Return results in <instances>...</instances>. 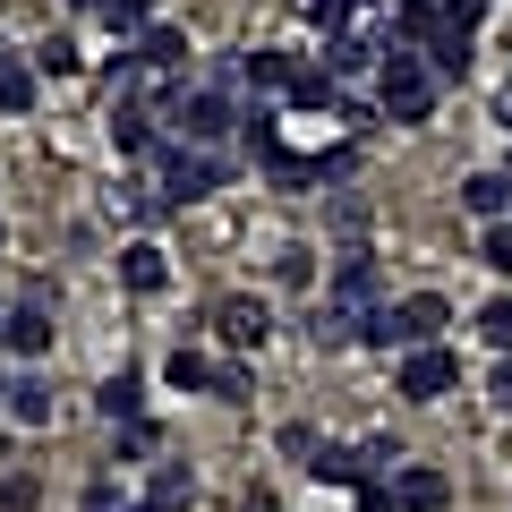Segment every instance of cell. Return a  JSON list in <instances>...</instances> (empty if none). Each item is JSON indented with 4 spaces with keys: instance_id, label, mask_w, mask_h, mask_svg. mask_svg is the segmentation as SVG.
<instances>
[{
    "instance_id": "obj_11",
    "label": "cell",
    "mask_w": 512,
    "mask_h": 512,
    "mask_svg": "<svg viewBox=\"0 0 512 512\" xmlns=\"http://www.w3.org/2000/svg\"><path fill=\"white\" fill-rule=\"evenodd\" d=\"M180 60H188V35H171V26L137 35V69H180Z\"/></svg>"
},
{
    "instance_id": "obj_19",
    "label": "cell",
    "mask_w": 512,
    "mask_h": 512,
    "mask_svg": "<svg viewBox=\"0 0 512 512\" xmlns=\"http://www.w3.org/2000/svg\"><path fill=\"white\" fill-rule=\"evenodd\" d=\"M188 495H197V470H180V461H163V470H154V504H163V512H180Z\"/></svg>"
},
{
    "instance_id": "obj_35",
    "label": "cell",
    "mask_w": 512,
    "mask_h": 512,
    "mask_svg": "<svg viewBox=\"0 0 512 512\" xmlns=\"http://www.w3.org/2000/svg\"><path fill=\"white\" fill-rule=\"evenodd\" d=\"M504 120H512V86H504Z\"/></svg>"
},
{
    "instance_id": "obj_16",
    "label": "cell",
    "mask_w": 512,
    "mask_h": 512,
    "mask_svg": "<svg viewBox=\"0 0 512 512\" xmlns=\"http://www.w3.org/2000/svg\"><path fill=\"white\" fill-rule=\"evenodd\" d=\"M359 325H367V316H350V308H325V316H316V350H350V342H359Z\"/></svg>"
},
{
    "instance_id": "obj_8",
    "label": "cell",
    "mask_w": 512,
    "mask_h": 512,
    "mask_svg": "<svg viewBox=\"0 0 512 512\" xmlns=\"http://www.w3.org/2000/svg\"><path fill=\"white\" fill-rule=\"evenodd\" d=\"M0 342L18 350V359H35V350L52 342V316H43V299H26V308H9V316H0Z\"/></svg>"
},
{
    "instance_id": "obj_28",
    "label": "cell",
    "mask_w": 512,
    "mask_h": 512,
    "mask_svg": "<svg viewBox=\"0 0 512 512\" xmlns=\"http://www.w3.org/2000/svg\"><path fill=\"white\" fill-rule=\"evenodd\" d=\"M436 9H444L453 35H478V18H487V0H436Z\"/></svg>"
},
{
    "instance_id": "obj_34",
    "label": "cell",
    "mask_w": 512,
    "mask_h": 512,
    "mask_svg": "<svg viewBox=\"0 0 512 512\" xmlns=\"http://www.w3.org/2000/svg\"><path fill=\"white\" fill-rule=\"evenodd\" d=\"M69 9H103V0H69Z\"/></svg>"
},
{
    "instance_id": "obj_9",
    "label": "cell",
    "mask_w": 512,
    "mask_h": 512,
    "mask_svg": "<svg viewBox=\"0 0 512 512\" xmlns=\"http://www.w3.org/2000/svg\"><path fill=\"white\" fill-rule=\"evenodd\" d=\"M461 205H470L478 222H504V205H512V171H470V180H461Z\"/></svg>"
},
{
    "instance_id": "obj_15",
    "label": "cell",
    "mask_w": 512,
    "mask_h": 512,
    "mask_svg": "<svg viewBox=\"0 0 512 512\" xmlns=\"http://www.w3.org/2000/svg\"><path fill=\"white\" fill-rule=\"evenodd\" d=\"M137 402H146V384H137V376H128V367H120V376L103 384V419H111V427H120V419L137 427Z\"/></svg>"
},
{
    "instance_id": "obj_20",
    "label": "cell",
    "mask_w": 512,
    "mask_h": 512,
    "mask_svg": "<svg viewBox=\"0 0 512 512\" xmlns=\"http://www.w3.org/2000/svg\"><path fill=\"white\" fill-rule=\"evenodd\" d=\"M146 18H154V0H103V26H111V35H146Z\"/></svg>"
},
{
    "instance_id": "obj_30",
    "label": "cell",
    "mask_w": 512,
    "mask_h": 512,
    "mask_svg": "<svg viewBox=\"0 0 512 512\" xmlns=\"http://www.w3.org/2000/svg\"><path fill=\"white\" fill-rule=\"evenodd\" d=\"M274 274H282V282H291V291H299V282H308L316 265H308V248H282V256H274Z\"/></svg>"
},
{
    "instance_id": "obj_5",
    "label": "cell",
    "mask_w": 512,
    "mask_h": 512,
    "mask_svg": "<svg viewBox=\"0 0 512 512\" xmlns=\"http://www.w3.org/2000/svg\"><path fill=\"white\" fill-rule=\"evenodd\" d=\"M376 291H384L376 256H367V248H350V256H342V274H333V308H350V316H376Z\"/></svg>"
},
{
    "instance_id": "obj_38",
    "label": "cell",
    "mask_w": 512,
    "mask_h": 512,
    "mask_svg": "<svg viewBox=\"0 0 512 512\" xmlns=\"http://www.w3.org/2000/svg\"><path fill=\"white\" fill-rule=\"evenodd\" d=\"M402 9H410V0H402Z\"/></svg>"
},
{
    "instance_id": "obj_22",
    "label": "cell",
    "mask_w": 512,
    "mask_h": 512,
    "mask_svg": "<svg viewBox=\"0 0 512 512\" xmlns=\"http://www.w3.org/2000/svg\"><path fill=\"white\" fill-rule=\"evenodd\" d=\"M0 111H35V69H18V60L0 69Z\"/></svg>"
},
{
    "instance_id": "obj_31",
    "label": "cell",
    "mask_w": 512,
    "mask_h": 512,
    "mask_svg": "<svg viewBox=\"0 0 512 512\" xmlns=\"http://www.w3.org/2000/svg\"><path fill=\"white\" fill-rule=\"evenodd\" d=\"M214 393L222 402H248V367H214Z\"/></svg>"
},
{
    "instance_id": "obj_14",
    "label": "cell",
    "mask_w": 512,
    "mask_h": 512,
    "mask_svg": "<svg viewBox=\"0 0 512 512\" xmlns=\"http://www.w3.org/2000/svg\"><path fill=\"white\" fill-rule=\"evenodd\" d=\"M111 146H120V154H146L154 146V120L137 103H120V111H111Z\"/></svg>"
},
{
    "instance_id": "obj_27",
    "label": "cell",
    "mask_w": 512,
    "mask_h": 512,
    "mask_svg": "<svg viewBox=\"0 0 512 512\" xmlns=\"http://www.w3.org/2000/svg\"><path fill=\"white\" fill-rule=\"evenodd\" d=\"M35 69H43V77H69V69H77V43H69V35H52V43L35 52Z\"/></svg>"
},
{
    "instance_id": "obj_3",
    "label": "cell",
    "mask_w": 512,
    "mask_h": 512,
    "mask_svg": "<svg viewBox=\"0 0 512 512\" xmlns=\"http://www.w3.org/2000/svg\"><path fill=\"white\" fill-rule=\"evenodd\" d=\"M171 111H180V128L197 137V146H214L231 120H248V111H231V94H222V86H180V103H171Z\"/></svg>"
},
{
    "instance_id": "obj_13",
    "label": "cell",
    "mask_w": 512,
    "mask_h": 512,
    "mask_svg": "<svg viewBox=\"0 0 512 512\" xmlns=\"http://www.w3.org/2000/svg\"><path fill=\"white\" fill-rule=\"evenodd\" d=\"M291 103H299V111H342V94H333V69H299V77H291Z\"/></svg>"
},
{
    "instance_id": "obj_7",
    "label": "cell",
    "mask_w": 512,
    "mask_h": 512,
    "mask_svg": "<svg viewBox=\"0 0 512 512\" xmlns=\"http://www.w3.org/2000/svg\"><path fill=\"white\" fill-rule=\"evenodd\" d=\"M444 495H453V478H444V470H427V461L393 470V504H410V512H436Z\"/></svg>"
},
{
    "instance_id": "obj_23",
    "label": "cell",
    "mask_w": 512,
    "mask_h": 512,
    "mask_svg": "<svg viewBox=\"0 0 512 512\" xmlns=\"http://www.w3.org/2000/svg\"><path fill=\"white\" fill-rule=\"evenodd\" d=\"M239 77H256V86H291V60H282V52H248V60H239Z\"/></svg>"
},
{
    "instance_id": "obj_39",
    "label": "cell",
    "mask_w": 512,
    "mask_h": 512,
    "mask_svg": "<svg viewBox=\"0 0 512 512\" xmlns=\"http://www.w3.org/2000/svg\"><path fill=\"white\" fill-rule=\"evenodd\" d=\"M504 171H512V163H504Z\"/></svg>"
},
{
    "instance_id": "obj_26",
    "label": "cell",
    "mask_w": 512,
    "mask_h": 512,
    "mask_svg": "<svg viewBox=\"0 0 512 512\" xmlns=\"http://www.w3.org/2000/svg\"><path fill=\"white\" fill-rule=\"evenodd\" d=\"M367 52H376L367 35H342V43H333V77H359V69H367Z\"/></svg>"
},
{
    "instance_id": "obj_4",
    "label": "cell",
    "mask_w": 512,
    "mask_h": 512,
    "mask_svg": "<svg viewBox=\"0 0 512 512\" xmlns=\"http://www.w3.org/2000/svg\"><path fill=\"white\" fill-rule=\"evenodd\" d=\"M393 384H402L410 402H444V393L461 384V359H453V350H410V359H402V376H393Z\"/></svg>"
},
{
    "instance_id": "obj_25",
    "label": "cell",
    "mask_w": 512,
    "mask_h": 512,
    "mask_svg": "<svg viewBox=\"0 0 512 512\" xmlns=\"http://www.w3.org/2000/svg\"><path fill=\"white\" fill-rule=\"evenodd\" d=\"M478 333H487L495 350H512V299H487V308H478Z\"/></svg>"
},
{
    "instance_id": "obj_17",
    "label": "cell",
    "mask_w": 512,
    "mask_h": 512,
    "mask_svg": "<svg viewBox=\"0 0 512 512\" xmlns=\"http://www.w3.org/2000/svg\"><path fill=\"white\" fill-rule=\"evenodd\" d=\"M427 69H436V77H461V69H470V35H453V26H444V35L427 43Z\"/></svg>"
},
{
    "instance_id": "obj_29",
    "label": "cell",
    "mask_w": 512,
    "mask_h": 512,
    "mask_svg": "<svg viewBox=\"0 0 512 512\" xmlns=\"http://www.w3.org/2000/svg\"><path fill=\"white\" fill-rule=\"evenodd\" d=\"M487 265H495V274H512V222H487Z\"/></svg>"
},
{
    "instance_id": "obj_32",
    "label": "cell",
    "mask_w": 512,
    "mask_h": 512,
    "mask_svg": "<svg viewBox=\"0 0 512 512\" xmlns=\"http://www.w3.org/2000/svg\"><path fill=\"white\" fill-rule=\"evenodd\" d=\"M487 402H495V410H512V359L495 367V384H487Z\"/></svg>"
},
{
    "instance_id": "obj_18",
    "label": "cell",
    "mask_w": 512,
    "mask_h": 512,
    "mask_svg": "<svg viewBox=\"0 0 512 512\" xmlns=\"http://www.w3.org/2000/svg\"><path fill=\"white\" fill-rule=\"evenodd\" d=\"M163 376L180 384V393H197V384H214V359H205V350H188V342H180V350H171V367H163Z\"/></svg>"
},
{
    "instance_id": "obj_1",
    "label": "cell",
    "mask_w": 512,
    "mask_h": 512,
    "mask_svg": "<svg viewBox=\"0 0 512 512\" xmlns=\"http://www.w3.org/2000/svg\"><path fill=\"white\" fill-rule=\"evenodd\" d=\"M436 86L444 77L427 69V52H384L376 60V111L384 120H427L436 111Z\"/></svg>"
},
{
    "instance_id": "obj_36",
    "label": "cell",
    "mask_w": 512,
    "mask_h": 512,
    "mask_svg": "<svg viewBox=\"0 0 512 512\" xmlns=\"http://www.w3.org/2000/svg\"><path fill=\"white\" fill-rule=\"evenodd\" d=\"M137 512H163V504H137Z\"/></svg>"
},
{
    "instance_id": "obj_24",
    "label": "cell",
    "mask_w": 512,
    "mask_h": 512,
    "mask_svg": "<svg viewBox=\"0 0 512 512\" xmlns=\"http://www.w3.org/2000/svg\"><path fill=\"white\" fill-rule=\"evenodd\" d=\"M350 9H359V0H308V26H325V43H342L350 35Z\"/></svg>"
},
{
    "instance_id": "obj_37",
    "label": "cell",
    "mask_w": 512,
    "mask_h": 512,
    "mask_svg": "<svg viewBox=\"0 0 512 512\" xmlns=\"http://www.w3.org/2000/svg\"><path fill=\"white\" fill-rule=\"evenodd\" d=\"M0 402H9V384H0Z\"/></svg>"
},
{
    "instance_id": "obj_33",
    "label": "cell",
    "mask_w": 512,
    "mask_h": 512,
    "mask_svg": "<svg viewBox=\"0 0 512 512\" xmlns=\"http://www.w3.org/2000/svg\"><path fill=\"white\" fill-rule=\"evenodd\" d=\"M86 512H120V495H111V487H86Z\"/></svg>"
},
{
    "instance_id": "obj_21",
    "label": "cell",
    "mask_w": 512,
    "mask_h": 512,
    "mask_svg": "<svg viewBox=\"0 0 512 512\" xmlns=\"http://www.w3.org/2000/svg\"><path fill=\"white\" fill-rule=\"evenodd\" d=\"M9 410H18L26 427H43V419H52V393H43V384L26 376V384H9Z\"/></svg>"
},
{
    "instance_id": "obj_12",
    "label": "cell",
    "mask_w": 512,
    "mask_h": 512,
    "mask_svg": "<svg viewBox=\"0 0 512 512\" xmlns=\"http://www.w3.org/2000/svg\"><path fill=\"white\" fill-rule=\"evenodd\" d=\"M308 478H316V487H350V478H359V453H342V444H316V453H308Z\"/></svg>"
},
{
    "instance_id": "obj_6",
    "label": "cell",
    "mask_w": 512,
    "mask_h": 512,
    "mask_svg": "<svg viewBox=\"0 0 512 512\" xmlns=\"http://www.w3.org/2000/svg\"><path fill=\"white\" fill-rule=\"evenodd\" d=\"M214 325H222V342H231V350H256L265 333H274V316H265V299H222Z\"/></svg>"
},
{
    "instance_id": "obj_10",
    "label": "cell",
    "mask_w": 512,
    "mask_h": 512,
    "mask_svg": "<svg viewBox=\"0 0 512 512\" xmlns=\"http://www.w3.org/2000/svg\"><path fill=\"white\" fill-rule=\"evenodd\" d=\"M120 282H128V291H163V282H171V265H163V248H154V239H137V248H120Z\"/></svg>"
},
{
    "instance_id": "obj_2",
    "label": "cell",
    "mask_w": 512,
    "mask_h": 512,
    "mask_svg": "<svg viewBox=\"0 0 512 512\" xmlns=\"http://www.w3.org/2000/svg\"><path fill=\"white\" fill-rule=\"evenodd\" d=\"M214 180H222V163L205 146H171L163 154V205H197V197H214Z\"/></svg>"
}]
</instances>
